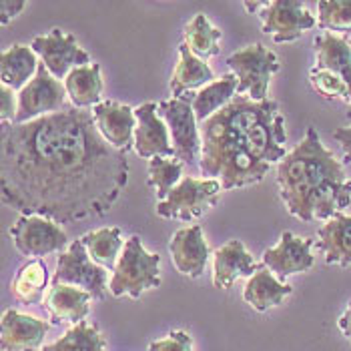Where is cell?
<instances>
[{
    "instance_id": "obj_31",
    "label": "cell",
    "mask_w": 351,
    "mask_h": 351,
    "mask_svg": "<svg viewBox=\"0 0 351 351\" xmlns=\"http://www.w3.org/2000/svg\"><path fill=\"white\" fill-rule=\"evenodd\" d=\"M181 181H183V162L179 159L157 157L149 161V187L155 189L159 201H165Z\"/></svg>"
},
{
    "instance_id": "obj_22",
    "label": "cell",
    "mask_w": 351,
    "mask_h": 351,
    "mask_svg": "<svg viewBox=\"0 0 351 351\" xmlns=\"http://www.w3.org/2000/svg\"><path fill=\"white\" fill-rule=\"evenodd\" d=\"M215 82V73L211 71V66L201 60L199 56L191 53V49L183 43L179 47V62L173 71L171 77V93L173 99H181L185 97L189 90H195L199 86H207Z\"/></svg>"
},
{
    "instance_id": "obj_20",
    "label": "cell",
    "mask_w": 351,
    "mask_h": 351,
    "mask_svg": "<svg viewBox=\"0 0 351 351\" xmlns=\"http://www.w3.org/2000/svg\"><path fill=\"white\" fill-rule=\"evenodd\" d=\"M317 247L327 265H351V217L337 213L317 231Z\"/></svg>"
},
{
    "instance_id": "obj_35",
    "label": "cell",
    "mask_w": 351,
    "mask_h": 351,
    "mask_svg": "<svg viewBox=\"0 0 351 351\" xmlns=\"http://www.w3.org/2000/svg\"><path fill=\"white\" fill-rule=\"evenodd\" d=\"M19 112V97H14V90L4 86L0 88V123H14Z\"/></svg>"
},
{
    "instance_id": "obj_13",
    "label": "cell",
    "mask_w": 351,
    "mask_h": 351,
    "mask_svg": "<svg viewBox=\"0 0 351 351\" xmlns=\"http://www.w3.org/2000/svg\"><path fill=\"white\" fill-rule=\"evenodd\" d=\"M313 239L298 237L291 231H283L279 243L263 253V265L275 273L279 281L285 283L287 277L298 275L313 267V255H311Z\"/></svg>"
},
{
    "instance_id": "obj_36",
    "label": "cell",
    "mask_w": 351,
    "mask_h": 351,
    "mask_svg": "<svg viewBox=\"0 0 351 351\" xmlns=\"http://www.w3.org/2000/svg\"><path fill=\"white\" fill-rule=\"evenodd\" d=\"M27 6L28 2H25V0H2L0 2V23H2V27H6L12 19H16Z\"/></svg>"
},
{
    "instance_id": "obj_28",
    "label": "cell",
    "mask_w": 351,
    "mask_h": 351,
    "mask_svg": "<svg viewBox=\"0 0 351 351\" xmlns=\"http://www.w3.org/2000/svg\"><path fill=\"white\" fill-rule=\"evenodd\" d=\"M81 239L95 263H99L105 269L114 271L117 261H119L123 247H125L119 227H105L99 231H90Z\"/></svg>"
},
{
    "instance_id": "obj_33",
    "label": "cell",
    "mask_w": 351,
    "mask_h": 351,
    "mask_svg": "<svg viewBox=\"0 0 351 351\" xmlns=\"http://www.w3.org/2000/svg\"><path fill=\"white\" fill-rule=\"evenodd\" d=\"M309 82L311 86L324 97L327 101H333V99H341L346 103H350V88L348 84L341 81L337 75L329 73V71H319V69H311L309 71Z\"/></svg>"
},
{
    "instance_id": "obj_12",
    "label": "cell",
    "mask_w": 351,
    "mask_h": 351,
    "mask_svg": "<svg viewBox=\"0 0 351 351\" xmlns=\"http://www.w3.org/2000/svg\"><path fill=\"white\" fill-rule=\"evenodd\" d=\"M263 32L271 34L277 45L293 43L299 36L317 25L315 16L298 0H271L261 12Z\"/></svg>"
},
{
    "instance_id": "obj_27",
    "label": "cell",
    "mask_w": 351,
    "mask_h": 351,
    "mask_svg": "<svg viewBox=\"0 0 351 351\" xmlns=\"http://www.w3.org/2000/svg\"><path fill=\"white\" fill-rule=\"evenodd\" d=\"M237 86H239L237 77L233 73H227L221 79H217L215 82L201 88L193 99V110H195L197 123L203 125L205 121H209L213 114H217L221 108L227 107L237 97Z\"/></svg>"
},
{
    "instance_id": "obj_1",
    "label": "cell",
    "mask_w": 351,
    "mask_h": 351,
    "mask_svg": "<svg viewBox=\"0 0 351 351\" xmlns=\"http://www.w3.org/2000/svg\"><path fill=\"white\" fill-rule=\"evenodd\" d=\"M0 127L2 203L21 215L64 225L101 217L129 183L127 151L108 145L88 108Z\"/></svg>"
},
{
    "instance_id": "obj_32",
    "label": "cell",
    "mask_w": 351,
    "mask_h": 351,
    "mask_svg": "<svg viewBox=\"0 0 351 351\" xmlns=\"http://www.w3.org/2000/svg\"><path fill=\"white\" fill-rule=\"evenodd\" d=\"M317 25L327 32H350L351 0H322L317 2Z\"/></svg>"
},
{
    "instance_id": "obj_4",
    "label": "cell",
    "mask_w": 351,
    "mask_h": 351,
    "mask_svg": "<svg viewBox=\"0 0 351 351\" xmlns=\"http://www.w3.org/2000/svg\"><path fill=\"white\" fill-rule=\"evenodd\" d=\"M161 285V255L149 253L138 235L127 239L123 253L108 281V291L114 298L138 299L145 291Z\"/></svg>"
},
{
    "instance_id": "obj_7",
    "label": "cell",
    "mask_w": 351,
    "mask_h": 351,
    "mask_svg": "<svg viewBox=\"0 0 351 351\" xmlns=\"http://www.w3.org/2000/svg\"><path fill=\"white\" fill-rule=\"evenodd\" d=\"M221 191V181L217 179L185 177L165 201L157 203V215L162 219L193 221L215 207Z\"/></svg>"
},
{
    "instance_id": "obj_18",
    "label": "cell",
    "mask_w": 351,
    "mask_h": 351,
    "mask_svg": "<svg viewBox=\"0 0 351 351\" xmlns=\"http://www.w3.org/2000/svg\"><path fill=\"white\" fill-rule=\"evenodd\" d=\"M263 267L245 249L243 241L231 239L213 253V285L217 289H229L237 279H249Z\"/></svg>"
},
{
    "instance_id": "obj_37",
    "label": "cell",
    "mask_w": 351,
    "mask_h": 351,
    "mask_svg": "<svg viewBox=\"0 0 351 351\" xmlns=\"http://www.w3.org/2000/svg\"><path fill=\"white\" fill-rule=\"evenodd\" d=\"M333 138L341 145L343 155H346V161L351 165V127L335 129V131H333Z\"/></svg>"
},
{
    "instance_id": "obj_15",
    "label": "cell",
    "mask_w": 351,
    "mask_h": 351,
    "mask_svg": "<svg viewBox=\"0 0 351 351\" xmlns=\"http://www.w3.org/2000/svg\"><path fill=\"white\" fill-rule=\"evenodd\" d=\"M51 325L34 315L6 309L0 324L2 351H38L45 348V337Z\"/></svg>"
},
{
    "instance_id": "obj_16",
    "label": "cell",
    "mask_w": 351,
    "mask_h": 351,
    "mask_svg": "<svg viewBox=\"0 0 351 351\" xmlns=\"http://www.w3.org/2000/svg\"><path fill=\"white\" fill-rule=\"evenodd\" d=\"M90 110L101 135L110 147L119 151H129L135 147V108L117 101H103Z\"/></svg>"
},
{
    "instance_id": "obj_14",
    "label": "cell",
    "mask_w": 351,
    "mask_h": 351,
    "mask_svg": "<svg viewBox=\"0 0 351 351\" xmlns=\"http://www.w3.org/2000/svg\"><path fill=\"white\" fill-rule=\"evenodd\" d=\"M159 105L145 103L135 108L136 129H135V151L141 159H175V149L171 145V135L161 117Z\"/></svg>"
},
{
    "instance_id": "obj_34",
    "label": "cell",
    "mask_w": 351,
    "mask_h": 351,
    "mask_svg": "<svg viewBox=\"0 0 351 351\" xmlns=\"http://www.w3.org/2000/svg\"><path fill=\"white\" fill-rule=\"evenodd\" d=\"M149 351H193V337L187 331H171L169 337L153 341Z\"/></svg>"
},
{
    "instance_id": "obj_5",
    "label": "cell",
    "mask_w": 351,
    "mask_h": 351,
    "mask_svg": "<svg viewBox=\"0 0 351 351\" xmlns=\"http://www.w3.org/2000/svg\"><path fill=\"white\" fill-rule=\"evenodd\" d=\"M227 66L239 81L237 95H245L251 101L261 103L267 101L271 77L279 73L281 62L273 51L257 43L231 54L227 58Z\"/></svg>"
},
{
    "instance_id": "obj_3",
    "label": "cell",
    "mask_w": 351,
    "mask_h": 351,
    "mask_svg": "<svg viewBox=\"0 0 351 351\" xmlns=\"http://www.w3.org/2000/svg\"><path fill=\"white\" fill-rule=\"evenodd\" d=\"M207 145L225 147L269 165H279L285 153V119L277 101H251L237 95L225 108L201 125Z\"/></svg>"
},
{
    "instance_id": "obj_6",
    "label": "cell",
    "mask_w": 351,
    "mask_h": 351,
    "mask_svg": "<svg viewBox=\"0 0 351 351\" xmlns=\"http://www.w3.org/2000/svg\"><path fill=\"white\" fill-rule=\"evenodd\" d=\"M193 99L195 95L161 101L157 110L169 129L171 143L175 149V159L189 167L201 162V151H203V138L193 110Z\"/></svg>"
},
{
    "instance_id": "obj_39",
    "label": "cell",
    "mask_w": 351,
    "mask_h": 351,
    "mask_svg": "<svg viewBox=\"0 0 351 351\" xmlns=\"http://www.w3.org/2000/svg\"><path fill=\"white\" fill-rule=\"evenodd\" d=\"M267 4H269V2H243V6L249 12H255V10H259V8H267Z\"/></svg>"
},
{
    "instance_id": "obj_25",
    "label": "cell",
    "mask_w": 351,
    "mask_h": 351,
    "mask_svg": "<svg viewBox=\"0 0 351 351\" xmlns=\"http://www.w3.org/2000/svg\"><path fill=\"white\" fill-rule=\"evenodd\" d=\"M64 88L71 99V105L77 108H93L101 103L103 95V77L101 64L93 62L86 66H79L69 73L64 79Z\"/></svg>"
},
{
    "instance_id": "obj_10",
    "label": "cell",
    "mask_w": 351,
    "mask_h": 351,
    "mask_svg": "<svg viewBox=\"0 0 351 351\" xmlns=\"http://www.w3.org/2000/svg\"><path fill=\"white\" fill-rule=\"evenodd\" d=\"M30 49L40 56V62L49 69L54 79H66L71 71L93 64L86 51H82L75 34H69L60 28H53L49 34L36 36Z\"/></svg>"
},
{
    "instance_id": "obj_24",
    "label": "cell",
    "mask_w": 351,
    "mask_h": 351,
    "mask_svg": "<svg viewBox=\"0 0 351 351\" xmlns=\"http://www.w3.org/2000/svg\"><path fill=\"white\" fill-rule=\"evenodd\" d=\"M38 56L25 45H12L0 56V79L12 90H23L38 71Z\"/></svg>"
},
{
    "instance_id": "obj_26",
    "label": "cell",
    "mask_w": 351,
    "mask_h": 351,
    "mask_svg": "<svg viewBox=\"0 0 351 351\" xmlns=\"http://www.w3.org/2000/svg\"><path fill=\"white\" fill-rule=\"evenodd\" d=\"M49 287V267L43 259H30L21 265L14 279L10 281L12 298L25 305H38L45 299Z\"/></svg>"
},
{
    "instance_id": "obj_11",
    "label": "cell",
    "mask_w": 351,
    "mask_h": 351,
    "mask_svg": "<svg viewBox=\"0 0 351 351\" xmlns=\"http://www.w3.org/2000/svg\"><path fill=\"white\" fill-rule=\"evenodd\" d=\"M10 237L21 255L34 259L56 253L69 243L66 233L60 229V225L36 215L19 217L16 223L10 227Z\"/></svg>"
},
{
    "instance_id": "obj_19",
    "label": "cell",
    "mask_w": 351,
    "mask_h": 351,
    "mask_svg": "<svg viewBox=\"0 0 351 351\" xmlns=\"http://www.w3.org/2000/svg\"><path fill=\"white\" fill-rule=\"evenodd\" d=\"M93 295L75 285H53L45 299L53 324H81L90 311Z\"/></svg>"
},
{
    "instance_id": "obj_9",
    "label": "cell",
    "mask_w": 351,
    "mask_h": 351,
    "mask_svg": "<svg viewBox=\"0 0 351 351\" xmlns=\"http://www.w3.org/2000/svg\"><path fill=\"white\" fill-rule=\"evenodd\" d=\"M66 99L69 95L64 82L54 79L49 69L45 66V62H40L34 79L19 93V112L14 125L30 123L40 117L62 110L66 107Z\"/></svg>"
},
{
    "instance_id": "obj_38",
    "label": "cell",
    "mask_w": 351,
    "mask_h": 351,
    "mask_svg": "<svg viewBox=\"0 0 351 351\" xmlns=\"http://www.w3.org/2000/svg\"><path fill=\"white\" fill-rule=\"evenodd\" d=\"M337 325H339V329H341V333L348 337L351 341V301L350 305H348V309L343 311V315L337 319Z\"/></svg>"
},
{
    "instance_id": "obj_8",
    "label": "cell",
    "mask_w": 351,
    "mask_h": 351,
    "mask_svg": "<svg viewBox=\"0 0 351 351\" xmlns=\"http://www.w3.org/2000/svg\"><path fill=\"white\" fill-rule=\"evenodd\" d=\"M53 285H75L88 291L93 299H105L108 289L107 269L95 263L82 239H77L58 255Z\"/></svg>"
},
{
    "instance_id": "obj_23",
    "label": "cell",
    "mask_w": 351,
    "mask_h": 351,
    "mask_svg": "<svg viewBox=\"0 0 351 351\" xmlns=\"http://www.w3.org/2000/svg\"><path fill=\"white\" fill-rule=\"evenodd\" d=\"M293 293V287L279 281L267 267L259 269L253 277L247 279L243 289L245 303H249L257 311H269L281 305L285 298Z\"/></svg>"
},
{
    "instance_id": "obj_17",
    "label": "cell",
    "mask_w": 351,
    "mask_h": 351,
    "mask_svg": "<svg viewBox=\"0 0 351 351\" xmlns=\"http://www.w3.org/2000/svg\"><path fill=\"white\" fill-rule=\"evenodd\" d=\"M169 251H171V259L177 271L191 279H197L205 273L209 255H211L203 229L199 225L179 229L169 243Z\"/></svg>"
},
{
    "instance_id": "obj_2",
    "label": "cell",
    "mask_w": 351,
    "mask_h": 351,
    "mask_svg": "<svg viewBox=\"0 0 351 351\" xmlns=\"http://www.w3.org/2000/svg\"><path fill=\"white\" fill-rule=\"evenodd\" d=\"M279 197L287 211L305 223L331 219L351 203V181L339 159L325 149L315 127L277 165Z\"/></svg>"
},
{
    "instance_id": "obj_29",
    "label": "cell",
    "mask_w": 351,
    "mask_h": 351,
    "mask_svg": "<svg viewBox=\"0 0 351 351\" xmlns=\"http://www.w3.org/2000/svg\"><path fill=\"white\" fill-rule=\"evenodd\" d=\"M107 339L101 333L99 325L81 322L73 325L60 339L38 351H107Z\"/></svg>"
},
{
    "instance_id": "obj_30",
    "label": "cell",
    "mask_w": 351,
    "mask_h": 351,
    "mask_svg": "<svg viewBox=\"0 0 351 351\" xmlns=\"http://www.w3.org/2000/svg\"><path fill=\"white\" fill-rule=\"evenodd\" d=\"M219 40H221V30L213 27L209 19L201 12L195 14L189 25L185 27V45L201 60H207L219 54L221 51Z\"/></svg>"
},
{
    "instance_id": "obj_21",
    "label": "cell",
    "mask_w": 351,
    "mask_h": 351,
    "mask_svg": "<svg viewBox=\"0 0 351 351\" xmlns=\"http://www.w3.org/2000/svg\"><path fill=\"white\" fill-rule=\"evenodd\" d=\"M313 47H315V56H317L315 69L329 71L348 84L351 107V43L333 32H324L315 36Z\"/></svg>"
}]
</instances>
